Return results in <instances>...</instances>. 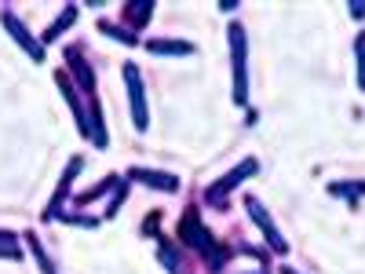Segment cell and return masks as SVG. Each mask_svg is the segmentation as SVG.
Listing matches in <instances>:
<instances>
[{
    "instance_id": "cell-1",
    "label": "cell",
    "mask_w": 365,
    "mask_h": 274,
    "mask_svg": "<svg viewBox=\"0 0 365 274\" xmlns=\"http://www.w3.org/2000/svg\"><path fill=\"white\" fill-rule=\"evenodd\" d=\"M227 44H230V70H234V103L249 106V37L241 22L227 26Z\"/></svg>"
},
{
    "instance_id": "cell-2",
    "label": "cell",
    "mask_w": 365,
    "mask_h": 274,
    "mask_svg": "<svg viewBox=\"0 0 365 274\" xmlns=\"http://www.w3.org/2000/svg\"><path fill=\"white\" fill-rule=\"evenodd\" d=\"M256 172H259V161H256V158H245L237 168H230L223 179L212 183V187L205 191V198H208L212 205H216V208H227V194H230V191H237V187H241V179H249V176H256Z\"/></svg>"
},
{
    "instance_id": "cell-3",
    "label": "cell",
    "mask_w": 365,
    "mask_h": 274,
    "mask_svg": "<svg viewBox=\"0 0 365 274\" xmlns=\"http://www.w3.org/2000/svg\"><path fill=\"white\" fill-rule=\"evenodd\" d=\"M66 73H70V81L77 84V91H84L88 103H99V96H96V73H91L81 44H70V48H66Z\"/></svg>"
},
{
    "instance_id": "cell-4",
    "label": "cell",
    "mask_w": 365,
    "mask_h": 274,
    "mask_svg": "<svg viewBox=\"0 0 365 274\" xmlns=\"http://www.w3.org/2000/svg\"><path fill=\"white\" fill-rule=\"evenodd\" d=\"M125 84H128V99H132V125L135 132L150 128V113H146V88H143V73L135 63H125Z\"/></svg>"
},
{
    "instance_id": "cell-5",
    "label": "cell",
    "mask_w": 365,
    "mask_h": 274,
    "mask_svg": "<svg viewBox=\"0 0 365 274\" xmlns=\"http://www.w3.org/2000/svg\"><path fill=\"white\" fill-rule=\"evenodd\" d=\"M0 22H4V29H8V34H11V41L29 55V59H34V63H44V44L34 37V34H29V29H26V22L15 15V11H0Z\"/></svg>"
},
{
    "instance_id": "cell-6",
    "label": "cell",
    "mask_w": 365,
    "mask_h": 274,
    "mask_svg": "<svg viewBox=\"0 0 365 274\" xmlns=\"http://www.w3.org/2000/svg\"><path fill=\"white\" fill-rule=\"evenodd\" d=\"M245 208H249V216H252V223L263 230V238H267V245L278 253V256H285L289 253V245H285V238H282V230H278V223H274L270 216H267V208L259 205V198H252V194H245Z\"/></svg>"
},
{
    "instance_id": "cell-7",
    "label": "cell",
    "mask_w": 365,
    "mask_h": 274,
    "mask_svg": "<svg viewBox=\"0 0 365 274\" xmlns=\"http://www.w3.org/2000/svg\"><path fill=\"white\" fill-rule=\"evenodd\" d=\"M128 179L143 183V187H154V191H165V194H175L179 191V179L172 172H154V168H132Z\"/></svg>"
},
{
    "instance_id": "cell-8",
    "label": "cell",
    "mask_w": 365,
    "mask_h": 274,
    "mask_svg": "<svg viewBox=\"0 0 365 274\" xmlns=\"http://www.w3.org/2000/svg\"><path fill=\"white\" fill-rule=\"evenodd\" d=\"M84 168V158H73L70 165H66V172H63V183H58V191H55V198L48 201V208H44V220H55L58 216V205H63V198L70 194V187H73V179H77V172Z\"/></svg>"
},
{
    "instance_id": "cell-9",
    "label": "cell",
    "mask_w": 365,
    "mask_h": 274,
    "mask_svg": "<svg viewBox=\"0 0 365 274\" xmlns=\"http://www.w3.org/2000/svg\"><path fill=\"white\" fill-rule=\"evenodd\" d=\"M150 15H154V4H150V0H132V4L120 8V19H125V26H135V29H143V26L150 22Z\"/></svg>"
},
{
    "instance_id": "cell-10",
    "label": "cell",
    "mask_w": 365,
    "mask_h": 274,
    "mask_svg": "<svg viewBox=\"0 0 365 274\" xmlns=\"http://www.w3.org/2000/svg\"><path fill=\"white\" fill-rule=\"evenodd\" d=\"M77 22V8L70 4V8H63V11H58L55 15V22L44 29V37H41V44H51V41H58V37H63V29H70Z\"/></svg>"
},
{
    "instance_id": "cell-11",
    "label": "cell",
    "mask_w": 365,
    "mask_h": 274,
    "mask_svg": "<svg viewBox=\"0 0 365 274\" xmlns=\"http://www.w3.org/2000/svg\"><path fill=\"white\" fill-rule=\"evenodd\" d=\"M146 51L150 55H194V44L190 41H161V37H154V41H146Z\"/></svg>"
},
{
    "instance_id": "cell-12",
    "label": "cell",
    "mask_w": 365,
    "mask_h": 274,
    "mask_svg": "<svg viewBox=\"0 0 365 274\" xmlns=\"http://www.w3.org/2000/svg\"><path fill=\"white\" fill-rule=\"evenodd\" d=\"M329 194L332 198H347L351 205H358L365 198V183H358V179H351V183H329Z\"/></svg>"
},
{
    "instance_id": "cell-13",
    "label": "cell",
    "mask_w": 365,
    "mask_h": 274,
    "mask_svg": "<svg viewBox=\"0 0 365 274\" xmlns=\"http://www.w3.org/2000/svg\"><path fill=\"white\" fill-rule=\"evenodd\" d=\"M22 238H26V245H29V253H34V260H37V267H41L44 274H55V263H51V256L44 253V245H41V238H37L34 230H26Z\"/></svg>"
},
{
    "instance_id": "cell-14",
    "label": "cell",
    "mask_w": 365,
    "mask_h": 274,
    "mask_svg": "<svg viewBox=\"0 0 365 274\" xmlns=\"http://www.w3.org/2000/svg\"><path fill=\"white\" fill-rule=\"evenodd\" d=\"M117 183H120V176H106V179L99 183V187H91V191H84V194H77V205H91V201H96V198H103L106 191H113V187H117Z\"/></svg>"
},
{
    "instance_id": "cell-15",
    "label": "cell",
    "mask_w": 365,
    "mask_h": 274,
    "mask_svg": "<svg viewBox=\"0 0 365 274\" xmlns=\"http://www.w3.org/2000/svg\"><path fill=\"white\" fill-rule=\"evenodd\" d=\"M354 73H358V91H365V29L354 37Z\"/></svg>"
},
{
    "instance_id": "cell-16",
    "label": "cell",
    "mask_w": 365,
    "mask_h": 274,
    "mask_svg": "<svg viewBox=\"0 0 365 274\" xmlns=\"http://www.w3.org/2000/svg\"><path fill=\"white\" fill-rule=\"evenodd\" d=\"M128 198V179H120L117 187H113V198H110V205H106V220H113L117 212H120V201Z\"/></svg>"
},
{
    "instance_id": "cell-17",
    "label": "cell",
    "mask_w": 365,
    "mask_h": 274,
    "mask_svg": "<svg viewBox=\"0 0 365 274\" xmlns=\"http://www.w3.org/2000/svg\"><path fill=\"white\" fill-rule=\"evenodd\" d=\"M99 29L106 37H113V41H125V44H139V37L135 34H128L125 26H113V22H99Z\"/></svg>"
},
{
    "instance_id": "cell-18",
    "label": "cell",
    "mask_w": 365,
    "mask_h": 274,
    "mask_svg": "<svg viewBox=\"0 0 365 274\" xmlns=\"http://www.w3.org/2000/svg\"><path fill=\"white\" fill-rule=\"evenodd\" d=\"M19 256H22V253H19V245H15V238L0 230V260H19Z\"/></svg>"
},
{
    "instance_id": "cell-19",
    "label": "cell",
    "mask_w": 365,
    "mask_h": 274,
    "mask_svg": "<svg viewBox=\"0 0 365 274\" xmlns=\"http://www.w3.org/2000/svg\"><path fill=\"white\" fill-rule=\"evenodd\" d=\"M351 19H365V4H361V0H351Z\"/></svg>"
},
{
    "instance_id": "cell-20",
    "label": "cell",
    "mask_w": 365,
    "mask_h": 274,
    "mask_svg": "<svg viewBox=\"0 0 365 274\" xmlns=\"http://www.w3.org/2000/svg\"><path fill=\"white\" fill-rule=\"evenodd\" d=\"M282 274H296V270H292V267H282Z\"/></svg>"
},
{
    "instance_id": "cell-21",
    "label": "cell",
    "mask_w": 365,
    "mask_h": 274,
    "mask_svg": "<svg viewBox=\"0 0 365 274\" xmlns=\"http://www.w3.org/2000/svg\"><path fill=\"white\" fill-rule=\"evenodd\" d=\"M256 274H267V270H256Z\"/></svg>"
}]
</instances>
